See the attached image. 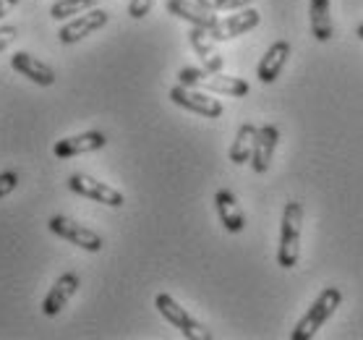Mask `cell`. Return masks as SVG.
<instances>
[{"label": "cell", "mask_w": 363, "mask_h": 340, "mask_svg": "<svg viewBox=\"0 0 363 340\" xmlns=\"http://www.w3.org/2000/svg\"><path fill=\"white\" fill-rule=\"evenodd\" d=\"M178 84L194 87V89H206V92H212V94H225V97H246L248 92H251L248 82L240 79V76H225L223 71H220V74H212V71H206V68H194V66L181 68Z\"/></svg>", "instance_id": "obj_1"}, {"label": "cell", "mask_w": 363, "mask_h": 340, "mask_svg": "<svg viewBox=\"0 0 363 340\" xmlns=\"http://www.w3.org/2000/svg\"><path fill=\"white\" fill-rule=\"evenodd\" d=\"M290 42L288 40H277L274 45H269V50L264 53V58L259 60V68H256V76L262 84H274L280 79L282 68L290 58Z\"/></svg>", "instance_id": "obj_16"}, {"label": "cell", "mask_w": 363, "mask_h": 340, "mask_svg": "<svg viewBox=\"0 0 363 340\" xmlns=\"http://www.w3.org/2000/svg\"><path fill=\"white\" fill-rule=\"evenodd\" d=\"M189 42H191V48H194V53H196V58L201 60V66H204L206 71H212V74H220V71H223L225 60H223V55L217 53L215 40H212L209 29L191 26V29H189Z\"/></svg>", "instance_id": "obj_13"}, {"label": "cell", "mask_w": 363, "mask_h": 340, "mask_svg": "<svg viewBox=\"0 0 363 340\" xmlns=\"http://www.w3.org/2000/svg\"><path fill=\"white\" fill-rule=\"evenodd\" d=\"M301 225H303V204L290 199L282 212L280 246H277V265L282 270H293L301 257Z\"/></svg>", "instance_id": "obj_2"}, {"label": "cell", "mask_w": 363, "mask_h": 340, "mask_svg": "<svg viewBox=\"0 0 363 340\" xmlns=\"http://www.w3.org/2000/svg\"><path fill=\"white\" fill-rule=\"evenodd\" d=\"M256 128L254 124H243L235 133V139L230 144V152H228V158H230L233 165H243L251 160V152H254V141H256Z\"/></svg>", "instance_id": "obj_19"}, {"label": "cell", "mask_w": 363, "mask_h": 340, "mask_svg": "<svg viewBox=\"0 0 363 340\" xmlns=\"http://www.w3.org/2000/svg\"><path fill=\"white\" fill-rule=\"evenodd\" d=\"M215 209L220 215V223L228 233H240L246 228V217H243V209H240L238 199L230 189H220L215 194Z\"/></svg>", "instance_id": "obj_17"}, {"label": "cell", "mask_w": 363, "mask_h": 340, "mask_svg": "<svg viewBox=\"0 0 363 340\" xmlns=\"http://www.w3.org/2000/svg\"><path fill=\"white\" fill-rule=\"evenodd\" d=\"M340 304H342V290L340 288H324L322 293L314 299V304L306 309V314L298 319L296 330H293L290 338L293 340H311L316 332H319V327H322V324L327 322L335 312H337Z\"/></svg>", "instance_id": "obj_3"}, {"label": "cell", "mask_w": 363, "mask_h": 340, "mask_svg": "<svg viewBox=\"0 0 363 340\" xmlns=\"http://www.w3.org/2000/svg\"><path fill=\"white\" fill-rule=\"evenodd\" d=\"M110 21V13L102 9H89L79 13L76 18H71L68 24L60 26L58 32V40L63 45H74V42H82L84 37H89L91 32H99V29H105Z\"/></svg>", "instance_id": "obj_8"}, {"label": "cell", "mask_w": 363, "mask_h": 340, "mask_svg": "<svg viewBox=\"0 0 363 340\" xmlns=\"http://www.w3.org/2000/svg\"><path fill=\"white\" fill-rule=\"evenodd\" d=\"M308 18H311V37L316 42H330L335 37L330 0H308Z\"/></svg>", "instance_id": "obj_18"}, {"label": "cell", "mask_w": 363, "mask_h": 340, "mask_svg": "<svg viewBox=\"0 0 363 340\" xmlns=\"http://www.w3.org/2000/svg\"><path fill=\"white\" fill-rule=\"evenodd\" d=\"M170 100H173L178 108L189 110V113H196V116L212 118V121L225 113L223 102L215 100L212 92L206 94V92H199V89H194V87H183V84H178V87L170 89Z\"/></svg>", "instance_id": "obj_7"}, {"label": "cell", "mask_w": 363, "mask_h": 340, "mask_svg": "<svg viewBox=\"0 0 363 340\" xmlns=\"http://www.w3.org/2000/svg\"><path fill=\"white\" fill-rule=\"evenodd\" d=\"M16 186H18L16 170H3V173H0V199H6L9 194H13Z\"/></svg>", "instance_id": "obj_22"}, {"label": "cell", "mask_w": 363, "mask_h": 340, "mask_svg": "<svg viewBox=\"0 0 363 340\" xmlns=\"http://www.w3.org/2000/svg\"><path fill=\"white\" fill-rule=\"evenodd\" d=\"M152 6H155V0H131L128 3V16L139 21V18H144L152 11Z\"/></svg>", "instance_id": "obj_23"}, {"label": "cell", "mask_w": 363, "mask_h": 340, "mask_svg": "<svg viewBox=\"0 0 363 340\" xmlns=\"http://www.w3.org/2000/svg\"><path fill=\"white\" fill-rule=\"evenodd\" d=\"M155 307H157V312L165 317L167 322L173 324L175 330L183 332V338H189V340H212V332L206 330L201 322H196V319L189 314V309H183L181 304L170 296V293H157V296H155Z\"/></svg>", "instance_id": "obj_4"}, {"label": "cell", "mask_w": 363, "mask_h": 340, "mask_svg": "<svg viewBox=\"0 0 363 340\" xmlns=\"http://www.w3.org/2000/svg\"><path fill=\"white\" fill-rule=\"evenodd\" d=\"M48 228H50V233H55L58 238L71 241L74 246H79V249H84V251H91V254L102 251V246H105V241H102V236H99L97 231H91V228L76 223V220H71V217H66V215L50 217Z\"/></svg>", "instance_id": "obj_5"}, {"label": "cell", "mask_w": 363, "mask_h": 340, "mask_svg": "<svg viewBox=\"0 0 363 340\" xmlns=\"http://www.w3.org/2000/svg\"><path fill=\"white\" fill-rule=\"evenodd\" d=\"M108 147V136L102 131H84V133H76V136H66V139L55 141V158L60 160H68V158H76V155H89V152H99Z\"/></svg>", "instance_id": "obj_10"}, {"label": "cell", "mask_w": 363, "mask_h": 340, "mask_svg": "<svg viewBox=\"0 0 363 340\" xmlns=\"http://www.w3.org/2000/svg\"><path fill=\"white\" fill-rule=\"evenodd\" d=\"M199 3L209 11H240L248 9L254 0H199Z\"/></svg>", "instance_id": "obj_21"}, {"label": "cell", "mask_w": 363, "mask_h": 340, "mask_svg": "<svg viewBox=\"0 0 363 340\" xmlns=\"http://www.w3.org/2000/svg\"><path fill=\"white\" fill-rule=\"evenodd\" d=\"M11 68L21 74L24 79H29L32 84L37 87H52L55 84V71L48 66V63H42L40 58H34L29 53H13V58H11Z\"/></svg>", "instance_id": "obj_14"}, {"label": "cell", "mask_w": 363, "mask_h": 340, "mask_svg": "<svg viewBox=\"0 0 363 340\" xmlns=\"http://www.w3.org/2000/svg\"><path fill=\"white\" fill-rule=\"evenodd\" d=\"M277 141H280V128L274 124H267V126H259V131H256V141H254V152H251V168H254V173H267L269 165H272V158H274V150H277Z\"/></svg>", "instance_id": "obj_11"}, {"label": "cell", "mask_w": 363, "mask_h": 340, "mask_svg": "<svg viewBox=\"0 0 363 340\" xmlns=\"http://www.w3.org/2000/svg\"><path fill=\"white\" fill-rule=\"evenodd\" d=\"M16 3H18V0H0V18L6 16V13H9L13 6H16Z\"/></svg>", "instance_id": "obj_25"}, {"label": "cell", "mask_w": 363, "mask_h": 340, "mask_svg": "<svg viewBox=\"0 0 363 340\" xmlns=\"http://www.w3.org/2000/svg\"><path fill=\"white\" fill-rule=\"evenodd\" d=\"M79 275L76 273H63L58 280L52 283V288L48 290V296L42 301V314L45 317H58L63 312L71 296H74L76 290H79Z\"/></svg>", "instance_id": "obj_12"}, {"label": "cell", "mask_w": 363, "mask_h": 340, "mask_svg": "<svg viewBox=\"0 0 363 340\" xmlns=\"http://www.w3.org/2000/svg\"><path fill=\"white\" fill-rule=\"evenodd\" d=\"M259 24H262V13L248 6V9L235 11L233 16L220 18V21L215 24V29H209V34H212V40L215 42H228V40L240 37V34L251 32V29H256Z\"/></svg>", "instance_id": "obj_9"}, {"label": "cell", "mask_w": 363, "mask_h": 340, "mask_svg": "<svg viewBox=\"0 0 363 340\" xmlns=\"http://www.w3.org/2000/svg\"><path fill=\"white\" fill-rule=\"evenodd\" d=\"M97 3L99 0H58V3L50 6V16L63 21V18H68V16H79L84 11L94 9Z\"/></svg>", "instance_id": "obj_20"}, {"label": "cell", "mask_w": 363, "mask_h": 340, "mask_svg": "<svg viewBox=\"0 0 363 340\" xmlns=\"http://www.w3.org/2000/svg\"><path fill=\"white\" fill-rule=\"evenodd\" d=\"M68 189L84 197V199H94L97 204H105V207H123L125 204V197L121 194L118 189H113L110 183H102L97 178H91L86 173H74L68 178Z\"/></svg>", "instance_id": "obj_6"}, {"label": "cell", "mask_w": 363, "mask_h": 340, "mask_svg": "<svg viewBox=\"0 0 363 340\" xmlns=\"http://www.w3.org/2000/svg\"><path fill=\"white\" fill-rule=\"evenodd\" d=\"M167 13L189 21L191 26H201V29H215L220 18L215 16V11L204 9L199 0H167Z\"/></svg>", "instance_id": "obj_15"}, {"label": "cell", "mask_w": 363, "mask_h": 340, "mask_svg": "<svg viewBox=\"0 0 363 340\" xmlns=\"http://www.w3.org/2000/svg\"><path fill=\"white\" fill-rule=\"evenodd\" d=\"M18 37V26H13V24H3L0 26V53L9 48L11 42L16 40Z\"/></svg>", "instance_id": "obj_24"}, {"label": "cell", "mask_w": 363, "mask_h": 340, "mask_svg": "<svg viewBox=\"0 0 363 340\" xmlns=\"http://www.w3.org/2000/svg\"><path fill=\"white\" fill-rule=\"evenodd\" d=\"M355 37L363 42V24H358V29H355Z\"/></svg>", "instance_id": "obj_26"}]
</instances>
